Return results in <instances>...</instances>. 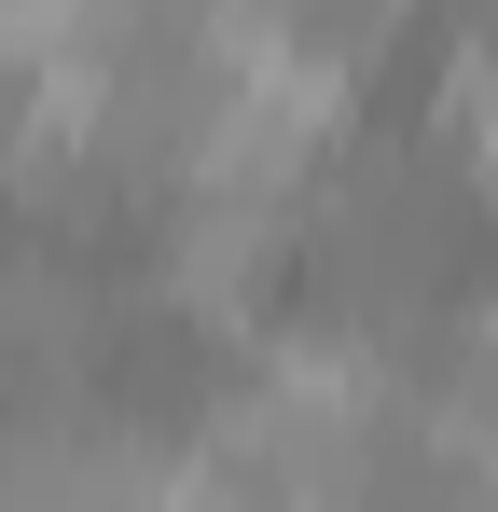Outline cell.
Segmentation results:
<instances>
[{
	"instance_id": "1",
	"label": "cell",
	"mask_w": 498,
	"mask_h": 512,
	"mask_svg": "<svg viewBox=\"0 0 498 512\" xmlns=\"http://www.w3.org/2000/svg\"><path fill=\"white\" fill-rule=\"evenodd\" d=\"M305 250L291 194H166V236H153V277L180 319H249L263 277Z\"/></svg>"
},
{
	"instance_id": "4",
	"label": "cell",
	"mask_w": 498,
	"mask_h": 512,
	"mask_svg": "<svg viewBox=\"0 0 498 512\" xmlns=\"http://www.w3.org/2000/svg\"><path fill=\"white\" fill-rule=\"evenodd\" d=\"M443 512H498V485H457V499H443Z\"/></svg>"
},
{
	"instance_id": "3",
	"label": "cell",
	"mask_w": 498,
	"mask_h": 512,
	"mask_svg": "<svg viewBox=\"0 0 498 512\" xmlns=\"http://www.w3.org/2000/svg\"><path fill=\"white\" fill-rule=\"evenodd\" d=\"M443 139H457V153H471V180L498 194V28L443 42Z\"/></svg>"
},
{
	"instance_id": "2",
	"label": "cell",
	"mask_w": 498,
	"mask_h": 512,
	"mask_svg": "<svg viewBox=\"0 0 498 512\" xmlns=\"http://www.w3.org/2000/svg\"><path fill=\"white\" fill-rule=\"evenodd\" d=\"M83 346H97V291H83L70 263H0V360H28V374H70Z\"/></svg>"
}]
</instances>
